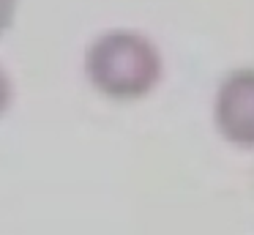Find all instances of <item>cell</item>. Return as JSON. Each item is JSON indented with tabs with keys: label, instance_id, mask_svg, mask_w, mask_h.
Returning <instances> with one entry per match:
<instances>
[{
	"label": "cell",
	"instance_id": "cell-1",
	"mask_svg": "<svg viewBox=\"0 0 254 235\" xmlns=\"http://www.w3.org/2000/svg\"><path fill=\"white\" fill-rule=\"evenodd\" d=\"M85 74L90 85L115 101H137L161 82V52L137 30L101 33L85 52Z\"/></svg>",
	"mask_w": 254,
	"mask_h": 235
},
{
	"label": "cell",
	"instance_id": "cell-4",
	"mask_svg": "<svg viewBox=\"0 0 254 235\" xmlns=\"http://www.w3.org/2000/svg\"><path fill=\"white\" fill-rule=\"evenodd\" d=\"M11 98H14V87H11V79L3 69H0V115L11 107Z\"/></svg>",
	"mask_w": 254,
	"mask_h": 235
},
{
	"label": "cell",
	"instance_id": "cell-2",
	"mask_svg": "<svg viewBox=\"0 0 254 235\" xmlns=\"http://www.w3.org/2000/svg\"><path fill=\"white\" fill-rule=\"evenodd\" d=\"M219 134L238 148H254V69H238L221 79L213 101Z\"/></svg>",
	"mask_w": 254,
	"mask_h": 235
},
{
	"label": "cell",
	"instance_id": "cell-3",
	"mask_svg": "<svg viewBox=\"0 0 254 235\" xmlns=\"http://www.w3.org/2000/svg\"><path fill=\"white\" fill-rule=\"evenodd\" d=\"M17 3L19 0H0V36L11 27L14 14H17Z\"/></svg>",
	"mask_w": 254,
	"mask_h": 235
}]
</instances>
